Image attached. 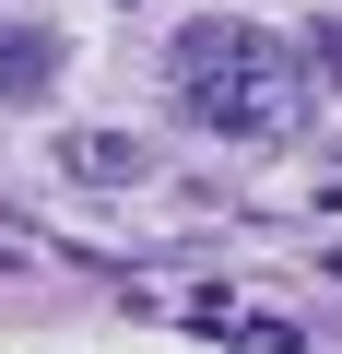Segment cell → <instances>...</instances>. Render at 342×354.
I'll return each instance as SVG.
<instances>
[{
  "label": "cell",
  "instance_id": "obj_2",
  "mask_svg": "<svg viewBox=\"0 0 342 354\" xmlns=\"http://www.w3.org/2000/svg\"><path fill=\"white\" fill-rule=\"evenodd\" d=\"M59 177H83V189H142L153 142L142 130H59Z\"/></svg>",
  "mask_w": 342,
  "mask_h": 354
},
{
  "label": "cell",
  "instance_id": "obj_4",
  "mask_svg": "<svg viewBox=\"0 0 342 354\" xmlns=\"http://www.w3.org/2000/svg\"><path fill=\"white\" fill-rule=\"evenodd\" d=\"M307 59H319V71L342 83V24H307Z\"/></svg>",
  "mask_w": 342,
  "mask_h": 354
},
{
  "label": "cell",
  "instance_id": "obj_3",
  "mask_svg": "<svg viewBox=\"0 0 342 354\" xmlns=\"http://www.w3.org/2000/svg\"><path fill=\"white\" fill-rule=\"evenodd\" d=\"M59 24H0V106H36L48 83H59Z\"/></svg>",
  "mask_w": 342,
  "mask_h": 354
},
{
  "label": "cell",
  "instance_id": "obj_1",
  "mask_svg": "<svg viewBox=\"0 0 342 354\" xmlns=\"http://www.w3.org/2000/svg\"><path fill=\"white\" fill-rule=\"evenodd\" d=\"M165 95H178L189 130H225V142H272L307 118V59L272 36V24H178V48H165Z\"/></svg>",
  "mask_w": 342,
  "mask_h": 354
}]
</instances>
